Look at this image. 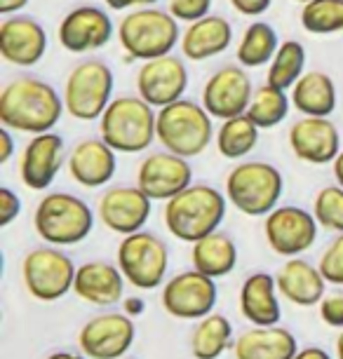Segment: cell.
I'll return each mask as SVG.
<instances>
[{
    "label": "cell",
    "instance_id": "74e56055",
    "mask_svg": "<svg viewBox=\"0 0 343 359\" xmlns=\"http://www.w3.org/2000/svg\"><path fill=\"white\" fill-rule=\"evenodd\" d=\"M212 0H170L167 10L172 12V17H177L179 22H198L210 15Z\"/></svg>",
    "mask_w": 343,
    "mask_h": 359
},
{
    "label": "cell",
    "instance_id": "ab89813d",
    "mask_svg": "<svg viewBox=\"0 0 343 359\" xmlns=\"http://www.w3.org/2000/svg\"><path fill=\"white\" fill-rule=\"evenodd\" d=\"M22 214V198L12 188H0V228H8Z\"/></svg>",
    "mask_w": 343,
    "mask_h": 359
},
{
    "label": "cell",
    "instance_id": "4316f807",
    "mask_svg": "<svg viewBox=\"0 0 343 359\" xmlns=\"http://www.w3.org/2000/svg\"><path fill=\"white\" fill-rule=\"evenodd\" d=\"M233 40V26L228 19L219 15H207L198 22H191L181 33V52L191 62H205V59L219 57L228 50Z\"/></svg>",
    "mask_w": 343,
    "mask_h": 359
},
{
    "label": "cell",
    "instance_id": "f907efd6",
    "mask_svg": "<svg viewBox=\"0 0 343 359\" xmlns=\"http://www.w3.org/2000/svg\"><path fill=\"white\" fill-rule=\"evenodd\" d=\"M294 3H301V5H306V3H311V0H294Z\"/></svg>",
    "mask_w": 343,
    "mask_h": 359
},
{
    "label": "cell",
    "instance_id": "e575fe53",
    "mask_svg": "<svg viewBox=\"0 0 343 359\" xmlns=\"http://www.w3.org/2000/svg\"><path fill=\"white\" fill-rule=\"evenodd\" d=\"M301 26L313 36L343 33V0H311L301 8Z\"/></svg>",
    "mask_w": 343,
    "mask_h": 359
},
{
    "label": "cell",
    "instance_id": "d6986e66",
    "mask_svg": "<svg viewBox=\"0 0 343 359\" xmlns=\"http://www.w3.org/2000/svg\"><path fill=\"white\" fill-rule=\"evenodd\" d=\"M47 52V31L33 17L10 15L0 24V57L12 66H36Z\"/></svg>",
    "mask_w": 343,
    "mask_h": 359
},
{
    "label": "cell",
    "instance_id": "6da1fadb",
    "mask_svg": "<svg viewBox=\"0 0 343 359\" xmlns=\"http://www.w3.org/2000/svg\"><path fill=\"white\" fill-rule=\"evenodd\" d=\"M66 111L64 97L40 78H17L0 92V125L12 132L45 134L52 132Z\"/></svg>",
    "mask_w": 343,
    "mask_h": 359
},
{
    "label": "cell",
    "instance_id": "7a4b0ae2",
    "mask_svg": "<svg viewBox=\"0 0 343 359\" xmlns=\"http://www.w3.org/2000/svg\"><path fill=\"white\" fill-rule=\"evenodd\" d=\"M226 195L214 186L191 184L165 202V226L181 242H198L219 230L226 219Z\"/></svg>",
    "mask_w": 343,
    "mask_h": 359
},
{
    "label": "cell",
    "instance_id": "d6a6232c",
    "mask_svg": "<svg viewBox=\"0 0 343 359\" xmlns=\"http://www.w3.org/2000/svg\"><path fill=\"white\" fill-rule=\"evenodd\" d=\"M306 73V47L299 40H285L280 43L273 62L268 64L266 83L280 90H292L299 78Z\"/></svg>",
    "mask_w": 343,
    "mask_h": 359
},
{
    "label": "cell",
    "instance_id": "1f68e13d",
    "mask_svg": "<svg viewBox=\"0 0 343 359\" xmlns=\"http://www.w3.org/2000/svg\"><path fill=\"white\" fill-rule=\"evenodd\" d=\"M278 47L280 40L273 26L266 22H254L247 26L235 57H238V64L245 66V69H259V66L273 62Z\"/></svg>",
    "mask_w": 343,
    "mask_h": 359
},
{
    "label": "cell",
    "instance_id": "4dcf8cb0",
    "mask_svg": "<svg viewBox=\"0 0 343 359\" xmlns=\"http://www.w3.org/2000/svg\"><path fill=\"white\" fill-rule=\"evenodd\" d=\"M259 132L261 127L254 123L247 113L235 115L221 123L217 137V151L224 155L226 160H242L247 158L259 144Z\"/></svg>",
    "mask_w": 343,
    "mask_h": 359
},
{
    "label": "cell",
    "instance_id": "30bf717a",
    "mask_svg": "<svg viewBox=\"0 0 343 359\" xmlns=\"http://www.w3.org/2000/svg\"><path fill=\"white\" fill-rule=\"evenodd\" d=\"M76 270L78 268L71 261V256L64 254L59 247H38L24 256L22 280L26 291L33 298L43 303H52L73 291Z\"/></svg>",
    "mask_w": 343,
    "mask_h": 359
},
{
    "label": "cell",
    "instance_id": "cb8c5ba5",
    "mask_svg": "<svg viewBox=\"0 0 343 359\" xmlns=\"http://www.w3.org/2000/svg\"><path fill=\"white\" fill-rule=\"evenodd\" d=\"M275 282H278L280 296L299 308L320 306L329 284L325 275L320 273V268L301 259V256L287 259L285 266L280 268V273L275 275Z\"/></svg>",
    "mask_w": 343,
    "mask_h": 359
},
{
    "label": "cell",
    "instance_id": "7bdbcfd3",
    "mask_svg": "<svg viewBox=\"0 0 343 359\" xmlns=\"http://www.w3.org/2000/svg\"><path fill=\"white\" fill-rule=\"evenodd\" d=\"M158 0H106L111 10H132V8H151Z\"/></svg>",
    "mask_w": 343,
    "mask_h": 359
},
{
    "label": "cell",
    "instance_id": "7402d4cb",
    "mask_svg": "<svg viewBox=\"0 0 343 359\" xmlns=\"http://www.w3.org/2000/svg\"><path fill=\"white\" fill-rule=\"evenodd\" d=\"M116 151L99 139H85L73 146V151L66 158L69 165V174L76 184L85 188H102L116 176L118 158Z\"/></svg>",
    "mask_w": 343,
    "mask_h": 359
},
{
    "label": "cell",
    "instance_id": "603a6c76",
    "mask_svg": "<svg viewBox=\"0 0 343 359\" xmlns=\"http://www.w3.org/2000/svg\"><path fill=\"white\" fill-rule=\"evenodd\" d=\"M125 275L109 261H87L76 270L73 291L78 298L99 308H111L123 301Z\"/></svg>",
    "mask_w": 343,
    "mask_h": 359
},
{
    "label": "cell",
    "instance_id": "60d3db41",
    "mask_svg": "<svg viewBox=\"0 0 343 359\" xmlns=\"http://www.w3.org/2000/svg\"><path fill=\"white\" fill-rule=\"evenodd\" d=\"M273 0H231V5L245 17H259L271 8Z\"/></svg>",
    "mask_w": 343,
    "mask_h": 359
},
{
    "label": "cell",
    "instance_id": "b9f144b4",
    "mask_svg": "<svg viewBox=\"0 0 343 359\" xmlns=\"http://www.w3.org/2000/svg\"><path fill=\"white\" fill-rule=\"evenodd\" d=\"M15 155V139H12L10 127H0V165H8Z\"/></svg>",
    "mask_w": 343,
    "mask_h": 359
},
{
    "label": "cell",
    "instance_id": "836d02e7",
    "mask_svg": "<svg viewBox=\"0 0 343 359\" xmlns=\"http://www.w3.org/2000/svg\"><path fill=\"white\" fill-rule=\"evenodd\" d=\"M289 108H292V97H287V92L280 90V87L266 83L259 90H254L247 115L261 130H273V127H278L287 118Z\"/></svg>",
    "mask_w": 343,
    "mask_h": 359
},
{
    "label": "cell",
    "instance_id": "9a60e30c",
    "mask_svg": "<svg viewBox=\"0 0 343 359\" xmlns=\"http://www.w3.org/2000/svg\"><path fill=\"white\" fill-rule=\"evenodd\" d=\"M254 87L245 66H224L212 73L203 87V106L217 120H228L247 113Z\"/></svg>",
    "mask_w": 343,
    "mask_h": 359
},
{
    "label": "cell",
    "instance_id": "52a82bcc",
    "mask_svg": "<svg viewBox=\"0 0 343 359\" xmlns=\"http://www.w3.org/2000/svg\"><path fill=\"white\" fill-rule=\"evenodd\" d=\"M33 226L47 245L71 247L90 237L94 228V212L78 195L50 193L38 202Z\"/></svg>",
    "mask_w": 343,
    "mask_h": 359
},
{
    "label": "cell",
    "instance_id": "8fae6325",
    "mask_svg": "<svg viewBox=\"0 0 343 359\" xmlns=\"http://www.w3.org/2000/svg\"><path fill=\"white\" fill-rule=\"evenodd\" d=\"M320 223L313 212L297 205L275 207L264 221V235L268 247L278 256L294 259L308 252L318 240Z\"/></svg>",
    "mask_w": 343,
    "mask_h": 359
},
{
    "label": "cell",
    "instance_id": "83f0119b",
    "mask_svg": "<svg viewBox=\"0 0 343 359\" xmlns=\"http://www.w3.org/2000/svg\"><path fill=\"white\" fill-rule=\"evenodd\" d=\"M336 104H339V92L332 76L325 71H308L292 87V106L301 115L332 118Z\"/></svg>",
    "mask_w": 343,
    "mask_h": 359
},
{
    "label": "cell",
    "instance_id": "9c48e42d",
    "mask_svg": "<svg viewBox=\"0 0 343 359\" xmlns=\"http://www.w3.org/2000/svg\"><path fill=\"white\" fill-rule=\"evenodd\" d=\"M118 268L134 289H158L170 270V249L149 230L125 235L118 245Z\"/></svg>",
    "mask_w": 343,
    "mask_h": 359
},
{
    "label": "cell",
    "instance_id": "ac0fdd59",
    "mask_svg": "<svg viewBox=\"0 0 343 359\" xmlns=\"http://www.w3.org/2000/svg\"><path fill=\"white\" fill-rule=\"evenodd\" d=\"M113 38V22L109 12L94 5H80L71 10L59 24V45L66 52L85 54L102 50Z\"/></svg>",
    "mask_w": 343,
    "mask_h": 359
},
{
    "label": "cell",
    "instance_id": "d590c367",
    "mask_svg": "<svg viewBox=\"0 0 343 359\" xmlns=\"http://www.w3.org/2000/svg\"><path fill=\"white\" fill-rule=\"evenodd\" d=\"M313 214L320 228L329 233H343V186H325L313 200Z\"/></svg>",
    "mask_w": 343,
    "mask_h": 359
},
{
    "label": "cell",
    "instance_id": "f546056e",
    "mask_svg": "<svg viewBox=\"0 0 343 359\" xmlns=\"http://www.w3.org/2000/svg\"><path fill=\"white\" fill-rule=\"evenodd\" d=\"M233 348V324L224 315H207L191 331V355L195 359H219Z\"/></svg>",
    "mask_w": 343,
    "mask_h": 359
},
{
    "label": "cell",
    "instance_id": "7c38bea8",
    "mask_svg": "<svg viewBox=\"0 0 343 359\" xmlns=\"http://www.w3.org/2000/svg\"><path fill=\"white\" fill-rule=\"evenodd\" d=\"M217 282L200 270H184L163 284V308L177 320H203L217 306Z\"/></svg>",
    "mask_w": 343,
    "mask_h": 359
},
{
    "label": "cell",
    "instance_id": "681fc988",
    "mask_svg": "<svg viewBox=\"0 0 343 359\" xmlns=\"http://www.w3.org/2000/svg\"><path fill=\"white\" fill-rule=\"evenodd\" d=\"M336 359H343V329L339 331V338H336Z\"/></svg>",
    "mask_w": 343,
    "mask_h": 359
},
{
    "label": "cell",
    "instance_id": "ee69618b",
    "mask_svg": "<svg viewBox=\"0 0 343 359\" xmlns=\"http://www.w3.org/2000/svg\"><path fill=\"white\" fill-rule=\"evenodd\" d=\"M31 0H0V15L10 17V15H19Z\"/></svg>",
    "mask_w": 343,
    "mask_h": 359
},
{
    "label": "cell",
    "instance_id": "e0dca14e",
    "mask_svg": "<svg viewBox=\"0 0 343 359\" xmlns=\"http://www.w3.org/2000/svg\"><path fill=\"white\" fill-rule=\"evenodd\" d=\"M151 202L139 186H116L99 198L97 214L106 228L125 237L144 230L151 216Z\"/></svg>",
    "mask_w": 343,
    "mask_h": 359
},
{
    "label": "cell",
    "instance_id": "2e32d148",
    "mask_svg": "<svg viewBox=\"0 0 343 359\" xmlns=\"http://www.w3.org/2000/svg\"><path fill=\"white\" fill-rule=\"evenodd\" d=\"M188 87V69L174 54L144 62L137 73V92L153 108L170 106L172 101L184 99Z\"/></svg>",
    "mask_w": 343,
    "mask_h": 359
},
{
    "label": "cell",
    "instance_id": "484cf974",
    "mask_svg": "<svg viewBox=\"0 0 343 359\" xmlns=\"http://www.w3.org/2000/svg\"><path fill=\"white\" fill-rule=\"evenodd\" d=\"M299 352V341L289 329L273 324V327H252L238 336L233 343L235 359H294Z\"/></svg>",
    "mask_w": 343,
    "mask_h": 359
},
{
    "label": "cell",
    "instance_id": "bcb514c9",
    "mask_svg": "<svg viewBox=\"0 0 343 359\" xmlns=\"http://www.w3.org/2000/svg\"><path fill=\"white\" fill-rule=\"evenodd\" d=\"M123 306H125V313L130 317H137L144 313V301H141V298H127Z\"/></svg>",
    "mask_w": 343,
    "mask_h": 359
},
{
    "label": "cell",
    "instance_id": "5b68a950",
    "mask_svg": "<svg viewBox=\"0 0 343 359\" xmlns=\"http://www.w3.org/2000/svg\"><path fill=\"white\" fill-rule=\"evenodd\" d=\"M285 193V179L280 169L271 162L245 160L231 169L226 176V198L245 216H268L280 207Z\"/></svg>",
    "mask_w": 343,
    "mask_h": 359
},
{
    "label": "cell",
    "instance_id": "8992f818",
    "mask_svg": "<svg viewBox=\"0 0 343 359\" xmlns=\"http://www.w3.org/2000/svg\"><path fill=\"white\" fill-rule=\"evenodd\" d=\"M212 139L214 123L203 104L184 97L158 108V141L165 151L191 160L205 153Z\"/></svg>",
    "mask_w": 343,
    "mask_h": 359
},
{
    "label": "cell",
    "instance_id": "277c9868",
    "mask_svg": "<svg viewBox=\"0 0 343 359\" xmlns=\"http://www.w3.org/2000/svg\"><path fill=\"white\" fill-rule=\"evenodd\" d=\"M99 134L116 153H144L158 139V111L141 97H118L99 118Z\"/></svg>",
    "mask_w": 343,
    "mask_h": 359
},
{
    "label": "cell",
    "instance_id": "f1b7e54d",
    "mask_svg": "<svg viewBox=\"0 0 343 359\" xmlns=\"http://www.w3.org/2000/svg\"><path fill=\"white\" fill-rule=\"evenodd\" d=\"M191 261L195 270L219 280V277L231 275L238 266V247H235L231 235L214 230V233L193 242Z\"/></svg>",
    "mask_w": 343,
    "mask_h": 359
},
{
    "label": "cell",
    "instance_id": "f6af8a7d",
    "mask_svg": "<svg viewBox=\"0 0 343 359\" xmlns=\"http://www.w3.org/2000/svg\"><path fill=\"white\" fill-rule=\"evenodd\" d=\"M294 359H332V355H329L327 350L318 348V345H311V348H301L297 355H294Z\"/></svg>",
    "mask_w": 343,
    "mask_h": 359
},
{
    "label": "cell",
    "instance_id": "4fadbf2b",
    "mask_svg": "<svg viewBox=\"0 0 343 359\" xmlns=\"http://www.w3.org/2000/svg\"><path fill=\"white\" fill-rule=\"evenodd\" d=\"M137 338L134 317L127 313H102L85 322L78 348L90 359H123Z\"/></svg>",
    "mask_w": 343,
    "mask_h": 359
},
{
    "label": "cell",
    "instance_id": "3957f363",
    "mask_svg": "<svg viewBox=\"0 0 343 359\" xmlns=\"http://www.w3.org/2000/svg\"><path fill=\"white\" fill-rule=\"evenodd\" d=\"M116 36L127 52V57L137 62H151V59L172 54L181 43L179 19L172 17L170 10L160 8H139L120 19Z\"/></svg>",
    "mask_w": 343,
    "mask_h": 359
},
{
    "label": "cell",
    "instance_id": "44dd1931",
    "mask_svg": "<svg viewBox=\"0 0 343 359\" xmlns=\"http://www.w3.org/2000/svg\"><path fill=\"white\" fill-rule=\"evenodd\" d=\"M64 165V139L57 132L33 134L19 160V176L31 191H47Z\"/></svg>",
    "mask_w": 343,
    "mask_h": 359
},
{
    "label": "cell",
    "instance_id": "ffe728a7",
    "mask_svg": "<svg viewBox=\"0 0 343 359\" xmlns=\"http://www.w3.org/2000/svg\"><path fill=\"white\" fill-rule=\"evenodd\" d=\"M289 148L308 165H332L341 153V132L329 118L304 115L289 127Z\"/></svg>",
    "mask_w": 343,
    "mask_h": 359
},
{
    "label": "cell",
    "instance_id": "5bb4252c",
    "mask_svg": "<svg viewBox=\"0 0 343 359\" xmlns=\"http://www.w3.org/2000/svg\"><path fill=\"white\" fill-rule=\"evenodd\" d=\"M193 184V167L188 158L177 153H153L141 160L137 169V186L151 200L167 202Z\"/></svg>",
    "mask_w": 343,
    "mask_h": 359
},
{
    "label": "cell",
    "instance_id": "8d00e7d4",
    "mask_svg": "<svg viewBox=\"0 0 343 359\" xmlns=\"http://www.w3.org/2000/svg\"><path fill=\"white\" fill-rule=\"evenodd\" d=\"M318 268L329 284L343 287V233H339L332 242H329V247L320 256Z\"/></svg>",
    "mask_w": 343,
    "mask_h": 359
},
{
    "label": "cell",
    "instance_id": "7dc6e473",
    "mask_svg": "<svg viewBox=\"0 0 343 359\" xmlns=\"http://www.w3.org/2000/svg\"><path fill=\"white\" fill-rule=\"evenodd\" d=\"M45 359H90V357H85L83 352H69V350H57V352H52V355H47Z\"/></svg>",
    "mask_w": 343,
    "mask_h": 359
},
{
    "label": "cell",
    "instance_id": "f35d334b",
    "mask_svg": "<svg viewBox=\"0 0 343 359\" xmlns=\"http://www.w3.org/2000/svg\"><path fill=\"white\" fill-rule=\"evenodd\" d=\"M320 320L332 329H343V291L325 294L320 301Z\"/></svg>",
    "mask_w": 343,
    "mask_h": 359
},
{
    "label": "cell",
    "instance_id": "d4e9b609",
    "mask_svg": "<svg viewBox=\"0 0 343 359\" xmlns=\"http://www.w3.org/2000/svg\"><path fill=\"white\" fill-rule=\"evenodd\" d=\"M280 291L275 275L271 273H252L242 282L240 289V313L254 327H273L282 320Z\"/></svg>",
    "mask_w": 343,
    "mask_h": 359
},
{
    "label": "cell",
    "instance_id": "c3c4849f",
    "mask_svg": "<svg viewBox=\"0 0 343 359\" xmlns=\"http://www.w3.org/2000/svg\"><path fill=\"white\" fill-rule=\"evenodd\" d=\"M332 167H334L336 184H339V186H343V148H341V153L336 155V160L332 162Z\"/></svg>",
    "mask_w": 343,
    "mask_h": 359
},
{
    "label": "cell",
    "instance_id": "ba28073f",
    "mask_svg": "<svg viewBox=\"0 0 343 359\" xmlns=\"http://www.w3.org/2000/svg\"><path fill=\"white\" fill-rule=\"evenodd\" d=\"M113 71L99 59H85L73 66L64 85L66 113L76 120H99L113 97Z\"/></svg>",
    "mask_w": 343,
    "mask_h": 359
}]
</instances>
